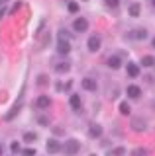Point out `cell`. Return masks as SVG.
<instances>
[{
	"label": "cell",
	"mask_w": 155,
	"mask_h": 156,
	"mask_svg": "<svg viewBox=\"0 0 155 156\" xmlns=\"http://www.w3.org/2000/svg\"><path fill=\"white\" fill-rule=\"evenodd\" d=\"M151 45H153V49H155V37H153V39H151Z\"/></svg>",
	"instance_id": "31"
},
{
	"label": "cell",
	"mask_w": 155,
	"mask_h": 156,
	"mask_svg": "<svg viewBox=\"0 0 155 156\" xmlns=\"http://www.w3.org/2000/svg\"><path fill=\"white\" fill-rule=\"evenodd\" d=\"M20 109H22V101H18V104H16V105H14L12 109H10V113H6V115H4V121H10V119H14V117L18 115V111H20Z\"/></svg>",
	"instance_id": "10"
},
{
	"label": "cell",
	"mask_w": 155,
	"mask_h": 156,
	"mask_svg": "<svg viewBox=\"0 0 155 156\" xmlns=\"http://www.w3.org/2000/svg\"><path fill=\"white\" fill-rule=\"evenodd\" d=\"M128 96L132 98V100H139V96H142V88H138L135 84H132V86H128Z\"/></svg>",
	"instance_id": "6"
},
{
	"label": "cell",
	"mask_w": 155,
	"mask_h": 156,
	"mask_svg": "<svg viewBox=\"0 0 155 156\" xmlns=\"http://www.w3.org/2000/svg\"><path fill=\"white\" fill-rule=\"evenodd\" d=\"M57 53H59V55H69L71 53V45H69L67 39H59V41H57Z\"/></svg>",
	"instance_id": "3"
},
{
	"label": "cell",
	"mask_w": 155,
	"mask_h": 156,
	"mask_svg": "<svg viewBox=\"0 0 155 156\" xmlns=\"http://www.w3.org/2000/svg\"><path fill=\"white\" fill-rule=\"evenodd\" d=\"M102 135V127L100 125H90V129H89V136H93V139H98V136Z\"/></svg>",
	"instance_id": "12"
},
{
	"label": "cell",
	"mask_w": 155,
	"mask_h": 156,
	"mask_svg": "<svg viewBox=\"0 0 155 156\" xmlns=\"http://www.w3.org/2000/svg\"><path fill=\"white\" fill-rule=\"evenodd\" d=\"M67 10H69L71 14H77V12H79V4H75V2H69V4H67Z\"/></svg>",
	"instance_id": "22"
},
{
	"label": "cell",
	"mask_w": 155,
	"mask_h": 156,
	"mask_svg": "<svg viewBox=\"0 0 155 156\" xmlns=\"http://www.w3.org/2000/svg\"><path fill=\"white\" fill-rule=\"evenodd\" d=\"M69 104H71V107H73L75 111H79V109H81V105H83V104H81V96H79V94H71Z\"/></svg>",
	"instance_id": "8"
},
{
	"label": "cell",
	"mask_w": 155,
	"mask_h": 156,
	"mask_svg": "<svg viewBox=\"0 0 155 156\" xmlns=\"http://www.w3.org/2000/svg\"><path fill=\"white\" fill-rule=\"evenodd\" d=\"M36 105L40 107V109H45V107H49V105H51V100H49L47 96H40V98L36 100Z\"/></svg>",
	"instance_id": "9"
},
{
	"label": "cell",
	"mask_w": 155,
	"mask_h": 156,
	"mask_svg": "<svg viewBox=\"0 0 155 156\" xmlns=\"http://www.w3.org/2000/svg\"><path fill=\"white\" fill-rule=\"evenodd\" d=\"M83 88L86 92H94L96 90V82L93 80V78H85V80H83Z\"/></svg>",
	"instance_id": "13"
},
{
	"label": "cell",
	"mask_w": 155,
	"mask_h": 156,
	"mask_svg": "<svg viewBox=\"0 0 155 156\" xmlns=\"http://www.w3.org/2000/svg\"><path fill=\"white\" fill-rule=\"evenodd\" d=\"M151 6H155V0H151Z\"/></svg>",
	"instance_id": "33"
},
{
	"label": "cell",
	"mask_w": 155,
	"mask_h": 156,
	"mask_svg": "<svg viewBox=\"0 0 155 156\" xmlns=\"http://www.w3.org/2000/svg\"><path fill=\"white\" fill-rule=\"evenodd\" d=\"M71 70V65L69 62H59V65H55V72H59V74H65V72Z\"/></svg>",
	"instance_id": "14"
},
{
	"label": "cell",
	"mask_w": 155,
	"mask_h": 156,
	"mask_svg": "<svg viewBox=\"0 0 155 156\" xmlns=\"http://www.w3.org/2000/svg\"><path fill=\"white\" fill-rule=\"evenodd\" d=\"M93 156H94V154H93Z\"/></svg>",
	"instance_id": "34"
},
{
	"label": "cell",
	"mask_w": 155,
	"mask_h": 156,
	"mask_svg": "<svg viewBox=\"0 0 155 156\" xmlns=\"http://www.w3.org/2000/svg\"><path fill=\"white\" fill-rule=\"evenodd\" d=\"M45 148H47V152H49V154H55V152H59V150H61V144L57 143L55 139H49L45 143Z\"/></svg>",
	"instance_id": "5"
},
{
	"label": "cell",
	"mask_w": 155,
	"mask_h": 156,
	"mask_svg": "<svg viewBox=\"0 0 155 156\" xmlns=\"http://www.w3.org/2000/svg\"><path fill=\"white\" fill-rule=\"evenodd\" d=\"M134 37L135 39H145V37H147V31H145V29H135V31H134Z\"/></svg>",
	"instance_id": "19"
},
{
	"label": "cell",
	"mask_w": 155,
	"mask_h": 156,
	"mask_svg": "<svg viewBox=\"0 0 155 156\" xmlns=\"http://www.w3.org/2000/svg\"><path fill=\"white\" fill-rule=\"evenodd\" d=\"M73 29H75L77 33H83L89 29V22H86V18H75V22H73Z\"/></svg>",
	"instance_id": "2"
},
{
	"label": "cell",
	"mask_w": 155,
	"mask_h": 156,
	"mask_svg": "<svg viewBox=\"0 0 155 156\" xmlns=\"http://www.w3.org/2000/svg\"><path fill=\"white\" fill-rule=\"evenodd\" d=\"M142 65L143 66H147V68H155V58L153 57H149V55H145L142 58Z\"/></svg>",
	"instance_id": "17"
},
{
	"label": "cell",
	"mask_w": 155,
	"mask_h": 156,
	"mask_svg": "<svg viewBox=\"0 0 155 156\" xmlns=\"http://www.w3.org/2000/svg\"><path fill=\"white\" fill-rule=\"evenodd\" d=\"M53 133H55V135H63V129H59V127H55V129H53Z\"/></svg>",
	"instance_id": "30"
},
{
	"label": "cell",
	"mask_w": 155,
	"mask_h": 156,
	"mask_svg": "<svg viewBox=\"0 0 155 156\" xmlns=\"http://www.w3.org/2000/svg\"><path fill=\"white\" fill-rule=\"evenodd\" d=\"M59 35H61V39H67V37H69V33H67L65 29H61V31H59Z\"/></svg>",
	"instance_id": "29"
},
{
	"label": "cell",
	"mask_w": 155,
	"mask_h": 156,
	"mask_svg": "<svg viewBox=\"0 0 155 156\" xmlns=\"http://www.w3.org/2000/svg\"><path fill=\"white\" fill-rule=\"evenodd\" d=\"M132 129L134 131H143L145 129V121L143 119H134L132 121Z\"/></svg>",
	"instance_id": "16"
},
{
	"label": "cell",
	"mask_w": 155,
	"mask_h": 156,
	"mask_svg": "<svg viewBox=\"0 0 155 156\" xmlns=\"http://www.w3.org/2000/svg\"><path fill=\"white\" fill-rule=\"evenodd\" d=\"M128 12H130V16H132V18H138L139 14H142V6H139V4H132Z\"/></svg>",
	"instance_id": "15"
},
{
	"label": "cell",
	"mask_w": 155,
	"mask_h": 156,
	"mask_svg": "<svg viewBox=\"0 0 155 156\" xmlns=\"http://www.w3.org/2000/svg\"><path fill=\"white\" fill-rule=\"evenodd\" d=\"M106 65H108L110 68H112V70H118V68L122 66V58H120L118 55H116V57H110L108 61H106Z\"/></svg>",
	"instance_id": "7"
},
{
	"label": "cell",
	"mask_w": 155,
	"mask_h": 156,
	"mask_svg": "<svg viewBox=\"0 0 155 156\" xmlns=\"http://www.w3.org/2000/svg\"><path fill=\"white\" fill-rule=\"evenodd\" d=\"M22 154L24 156H36V150H33V148H26V150H22Z\"/></svg>",
	"instance_id": "26"
},
{
	"label": "cell",
	"mask_w": 155,
	"mask_h": 156,
	"mask_svg": "<svg viewBox=\"0 0 155 156\" xmlns=\"http://www.w3.org/2000/svg\"><path fill=\"white\" fill-rule=\"evenodd\" d=\"M36 139H37L36 133H24V140H26V143H33Z\"/></svg>",
	"instance_id": "21"
},
{
	"label": "cell",
	"mask_w": 155,
	"mask_h": 156,
	"mask_svg": "<svg viewBox=\"0 0 155 156\" xmlns=\"http://www.w3.org/2000/svg\"><path fill=\"white\" fill-rule=\"evenodd\" d=\"M126 70H128V76H132V78L139 76V66L135 65V62H128V66H126Z\"/></svg>",
	"instance_id": "11"
},
{
	"label": "cell",
	"mask_w": 155,
	"mask_h": 156,
	"mask_svg": "<svg viewBox=\"0 0 155 156\" xmlns=\"http://www.w3.org/2000/svg\"><path fill=\"white\" fill-rule=\"evenodd\" d=\"M149 152H147V150H145V148H134L132 150V156H147Z\"/></svg>",
	"instance_id": "20"
},
{
	"label": "cell",
	"mask_w": 155,
	"mask_h": 156,
	"mask_svg": "<svg viewBox=\"0 0 155 156\" xmlns=\"http://www.w3.org/2000/svg\"><path fill=\"white\" fill-rule=\"evenodd\" d=\"M86 47H89L90 53H96V51L100 49V37H98V35L89 37V41H86Z\"/></svg>",
	"instance_id": "4"
},
{
	"label": "cell",
	"mask_w": 155,
	"mask_h": 156,
	"mask_svg": "<svg viewBox=\"0 0 155 156\" xmlns=\"http://www.w3.org/2000/svg\"><path fill=\"white\" fill-rule=\"evenodd\" d=\"M47 80H49L47 76H40V78H37V84H40V86H47Z\"/></svg>",
	"instance_id": "25"
},
{
	"label": "cell",
	"mask_w": 155,
	"mask_h": 156,
	"mask_svg": "<svg viewBox=\"0 0 155 156\" xmlns=\"http://www.w3.org/2000/svg\"><path fill=\"white\" fill-rule=\"evenodd\" d=\"M10 150H12V152H20V144H18V143H12L10 144Z\"/></svg>",
	"instance_id": "27"
},
{
	"label": "cell",
	"mask_w": 155,
	"mask_h": 156,
	"mask_svg": "<svg viewBox=\"0 0 155 156\" xmlns=\"http://www.w3.org/2000/svg\"><path fill=\"white\" fill-rule=\"evenodd\" d=\"M37 121H40V125H47V123H49V119H47V117H40Z\"/></svg>",
	"instance_id": "28"
},
{
	"label": "cell",
	"mask_w": 155,
	"mask_h": 156,
	"mask_svg": "<svg viewBox=\"0 0 155 156\" xmlns=\"http://www.w3.org/2000/svg\"><path fill=\"white\" fill-rule=\"evenodd\" d=\"M118 109H120L122 115H130V104H128V101H122V104L118 105Z\"/></svg>",
	"instance_id": "18"
},
{
	"label": "cell",
	"mask_w": 155,
	"mask_h": 156,
	"mask_svg": "<svg viewBox=\"0 0 155 156\" xmlns=\"http://www.w3.org/2000/svg\"><path fill=\"white\" fill-rule=\"evenodd\" d=\"M104 2H106V6H108V8H116L120 4V0H104Z\"/></svg>",
	"instance_id": "24"
},
{
	"label": "cell",
	"mask_w": 155,
	"mask_h": 156,
	"mask_svg": "<svg viewBox=\"0 0 155 156\" xmlns=\"http://www.w3.org/2000/svg\"><path fill=\"white\" fill-rule=\"evenodd\" d=\"M124 152H126L124 146H118V148H114L112 152H110V156H124Z\"/></svg>",
	"instance_id": "23"
},
{
	"label": "cell",
	"mask_w": 155,
	"mask_h": 156,
	"mask_svg": "<svg viewBox=\"0 0 155 156\" xmlns=\"http://www.w3.org/2000/svg\"><path fill=\"white\" fill-rule=\"evenodd\" d=\"M2 150H4V148H2V144H0V156H2Z\"/></svg>",
	"instance_id": "32"
},
{
	"label": "cell",
	"mask_w": 155,
	"mask_h": 156,
	"mask_svg": "<svg viewBox=\"0 0 155 156\" xmlns=\"http://www.w3.org/2000/svg\"><path fill=\"white\" fill-rule=\"evenodd\" d=\"M63 150H65V154L67 156H75L77 152L81 150V144H79V140H69L65 146H63Z\"/></svg>",
	"instance_id": "1"
}]
</instances>
